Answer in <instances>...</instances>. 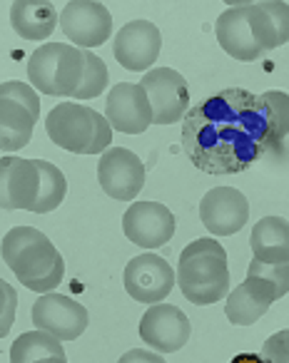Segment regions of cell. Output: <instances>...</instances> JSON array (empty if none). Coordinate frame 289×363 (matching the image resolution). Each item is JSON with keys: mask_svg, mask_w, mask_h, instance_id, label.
<instances>
[{"mask_svg": "<svg viewBox=\"0 0 289 363\" xmlns=\"http://www.w3.org/2000/svg\"><path fill=\"white\" fill-rule=\"evenodd\" d=\"M229 363H267V361L262 358V353H239Z\"/></svg>", "mask_w": 289, "mask_h": 363, "instance_id": "cell-32", "label": "cell"}, {"mask_svg": "<svg viewBox=\"0 0 289 363\" xmlns=\"http://www.w3.org/2000/svg\"><path fill=\"white\" fill-rule=\"evenodd\" d=\"M122 281L137 303H163L178 286V274L158 254H140L127 262Z\"/></svg>", "mask_w": 289, "mask_h": 363, "instance_id": "cell-8", "label": "cell"}, {"mask_svg": "<svg viewBox=\"0 0 289 363\" xmlns=\"http://www.w3.org/2000/svg\"><path fill=\"white\" fill-rule=\"evenodd\" d=\"M0 97L6 100H16L18 105H23L26 110L33 112V117H40V97H38V90L31 85V82H21V80H6L0 85Z\"/></svg>", "mask_w": 289, "mask_h": 363, "instance_id": "cell-27", "label": "cell"}, {"mask_svg": "<svg viewBox=\"0 0 289 363\" xmlns=\"http://www.w3.org/2000/svg\"><path fill=\"white\" fill-rule=\"evenodd\" d=\"M269 306H272V303H269L267 298H262L247 281H242L227 296L224 316H227L229 323H234V326H252V323H257L259 318L269 311Z\"/></svg>", "mask_w": 289, "mask_h": 363, "instance_id": "cell-22", "label": "cell"}, {"mask_svg": "<svg viewBox=\"0 0 289 363\" xmlns=\"http://www.w3.org/2000/svg\"><path fill=\"white\" fill-rule=\"evenodd\" d=\"M28 77L43 95L75 97L85 77V50L67 43L40 45L28 60Z\"/></svg>", "mask_w": 289, "mask_h": 363, "instance_id": "cell-6", "label": "cell"}, {"mask_svg": "<svg viewBox=\"0 0 289 363\" xmlns=\"http://www.w3.org/2000/svg\"><path fill=\"white\" fill-rule=\"evenodd\" d=\"M0 291H3V316H0V336H8L13 321H16V303L18 294L6 279H0Z\"/></svg>", "mask_w": 289, "mask_h": 363, "instance_id": "cell-30", "label": "cell"}, {"mask_svg": "<svg viewBox=\"0 0 289 363\" xmlns=\"http://www.w3.org/2000/svg\"><path fill=\"white\" fill-rule=\"evenodd\" d=\"M3 262L31 291L53 294L65 277V262L55 244L33 227H13L3 237Z\"/></svg>", "mask_w": 289, "mask_h": 363, "instance_id": "cell-2", "label": "cell"}, {"mask_svg": "<svg viewBox=\"0 0 289 363\" xmlns=\"http://www.w3.org/2000/svg\"><path fill=\"white\" fill-rule=\"evenodd\" d=\"M252 259L264 264L289 262V219L262 217L249 234Z\"/></svg>", "mask_w": 289, "mask_h": 363, "instance_id": "cell-19", "label": "cell"}, {"mask_svg": "<svg viewBox=\"0 0 289 363\" xmlns=\"http://www.w3.org/2000/svg\"><path fill=\"white\" fill-rule=\"evenodd\" d=\"M259 102L267 110L269 125L274 132V145H282V140L289 135V95L282 90H269L259 95Z\"/></svg>", "mask_w": 289, "mask_h": 363, "instance_id": "cell-24", "label": "cell"}, {"mask_svg": "<svg viewBox=\"0 0 289 363\" xmlns=\"http://www.w3.org/2000/svg\"><path fill=\"white\" fill-rule=\"evenodd\" d=\"M33 326L38 331L53 333L60 341H75L85 333L90 316L82 303L75 298L62 296V294H43L36 303H33Z\"/></svg>", "mask_w": 289, "mask_h": 363, "instance_id": "cell-11", "label": "cell"}, {"mask_svg": "<svg viewBox=\"0 0 289 363\" xmlns=\"http://www.w3.org/2000/svg\"><path fill=\"white\" fill-rule=\"evenodd\" d=\"M36 162H38V169H40V194H38V202L33 212L48 214L62 204V199L67 194V179L53 162L45 160H36Z\"/></svg>", "mask_w": 289, "mask_h": 363, "instance_id": "cell-23", "label": "cell"}, {"mask_svg": "<svg viewBox=\"0 0 289 363\" xmlns=\"http://www.w3.org/2000/svg\"><path fill=\"white\" fill-rule=\"evenodd\" d=\"M178 286L195 306H212L229 294V262L219 242L205 237L182 249L178 264Z\"/></svg>", "mask_w": 289, "mask_h": 363, "instance_id": "cell-3", "label": "cell"}, {"mask_svg": "<svg viewBox=\"0 0 289 363\" xmlns=\"http://www.w3.org/2000/svg\"><path fill=\"white\" fill-rule=\"evenodd\" d=\"M269 147L277 145L267 110L259 95L242 87L214 92L185 115L182 150L207 174H239Z\"/></svg>", "mask_w": 289, "mask_h": 363, "instance_id": "cell-1", "label": "cell"}, {"mask_svg": "<svg viewBox=\"0 0 289 363\" xmlns=\"http://www.w3.org/2000/svg\"><path fill=\"white\" fill-rule=\"evenodd\" d=\"M160 48H163L160 28L150 21H130L120 28L115 43H112L115 60L130 72L153 70V65L160 57Z\"/></svg>", "mask_w": 289, "mask_h": 363, "instance_id": "cell-13", "label": "cell"}, {"mask_svg": "<svg viewBox=\"0 0 289 363\" xmlns=\"http://www.w3.org/2000/svg\"><path fill=\"white\" fill-rule=\"evenodd\" d=\"M192 323L173 303H153L140 318V338L160 353H175L190 341Z\"/></svg>", "mask_w": 289, "mask_h": 363, "instance_id": "cell-17", "label": "cell"}, {"mask_svg": "<svg viewBox=\"0 0 289 363\" xmlns=\"http://www.w3.org/2000/svg\"><path fill=\"white\" fill-rule=\"evenodd\" d=\"M153 105L155 125H175L190 112L187 80L173 67H153L140 80Z\"/></svg>", "mask_w": 289, "mask_h": 363, "instance_id": "cell-7", "label": "cell"}, {"mask_svg": "<svg viewBox=\"0 0 289 363\" xmlns=\"http://www.w3.org/2000/svg\"><path fill=\"white\" fill-rule=\"evenodd\" d=\"M97 182L102 192L117 202H132L145 187V164L135 152L110 147L97 162Z\"/></svg>", "mask_w": 289, "mask_h": 363, "instance_id": "cell-10", "label": "cell"}, {"mask_svg": "<svg viewBox=\"0 0 289 363\" xmlns=\"http://www.w3.org/2000/svg\"><path fill=\"white\" fill-rule=\"evenodd\" d=\"M247 277H257L272 289L274 298H282L289 294V262L284 264H264L252 259L247 267Z\"/></svg>", "mask_w": 289, "mask_h": 363, "instance_id": "cell-25", "label": "cell"}, {"mask_svg": "<svg viewBox=\"0 0 289 363\" xmlns=\"http://www.w3.org/2000/svg\"><path fill=\"white\" fill-rule=\"evenodd\" d=\"M60 30L80 50L105 45L112 33V16L97 0H70L60 13Z\"/></svg>", "mask_w": 289, "mask_h": 363, "instance_id": "cell-9", "label": "cell"}, {"mask_svg": "<svg viewBox=\"0 0 289 363\" xmlns=\"http://www.w3.org/2000/svg\"><path fill=\"white\" fill-rule=\"evenodd\" d=\"M259 8L272 18L274 28H277L279 45L289 43V3H282V0H264V3H259Z\"/></svg>", "mask_w": 289, "mask_h": 363, "instance_id": "cell-28", "label": "cell"}, {"mask_svg": "<svg viewBox=\"0 0 289 363\" xmlns=\"http://www.w3.org/2000/svg\"><path fill=\"white\" fill-rule=\"evenodd\" d=\"M38 194H40L38 162L3 155V160H0V207L6 212H13V209L33 212Z\"/></svg>", "mask_w": 289, "mask_h": 363, "instance_id": "cell-15", "label": "cell"}, {"mask_svg": "<svg viewBox=\"0 0 289 363\" xmlns=\"http://www.w3.org/2000/svg\"><path fill=\"white\" fill-rule=\"evenodd\" d=\"M36 117L31 110L18 105L16 100L0 97V150L3 155L23 150L31 142L33 130H36Z\"/></svg>", "mask_w": 289, "mask_h": 363, "instance_id": "cell-20", "label": "cell"}, {"mask_svg": "<svg viewBox=\"0 0 289 363\" xmlns=\"http://www.w3.org/2000/svg\"><path fill=\"white\" fill-rule=\"evenodd\" d=\"M117 363H165V358L148 348H130L127 353H122Z\"/></svg>", "mask_w": 289, "mask_h": 363, "instance_id": "cell-31", "label": "cell"}, {"mask_svg": "<svg viewBox=\"0 0 289 363\" xmlns=\"http://www.w3.org/2000/svg\"><path fill=\"white\" fill-rule=\"evenodd\" d=\"M214 35L219 48L239 62H254L264 52L279 48L277 28L259 3H239L227 8L214 23Z\"/></svg>", "mask_w": 289, "mask_h": 363, "instance_id": "cell-4", "label": "cell"}, {"mask_svg": "<svg viewBox=\"0 0 289 363\" xmlns=\"http://www.w3.org/2000/svg\"><path fill=\"white\" fill-rule=\"evenodd\" d=\"M11 26L23 40H48L60 26V16L48 0H16L11 3Z\"/></svg>", "mask_w": 289, "mask_h": 363, "instance_id": "cell-18", "label": "cell"}, {"mask_svg": "<svg viewBox=\"0 0 289 363\" xmlns=\"http://www.w3.org/2000/svg\"><path fill=\"white\" fill-rule=\"evenodd\" d=\"M175 214L160 202H135L122 214V232L130 244L142 249H158L175 237Z\"/></svg>", "mask_w": 289, "mask_h": 363, "instance_id": "cell-12", "label": "cell"}, {"mask_svg": "<svg viewBox=\"0 0 289 363\" xmlns=\"http://www.w3.org/2000/svg\"><path fill=\"white\" fill-rule=\"evenodd\" d=\"M36 363H67V358H40Z\"/></svg>", "mask_w": 289, "mask_h": 363, "instance_id": "cell-33", "label": "cell"}, {"mask_svg": "<svg viewBox=\"0 0 289 363\" xmlns=\"http://www.w3.org/2000/svg\"><path fill=\"white\" fill-rule=\"evenodd\" d=\"M40 358H67L62 341L45 331H28L11 346V363H36Z\"/></svg>", "mask_w": 289, "mask_h": 363, "instance_id": "cell-21", "label": "cell"}, {"mask_svg": "<svg viewBox=\"0 0 289 363\" xmlns=\"http://www.w3.org/2000/svg\"><path fill=\"white\" fill-rule=\"evenodd\" d=\"M202 227L214 237H232L249 222V202L234 187H214L200 202Z\"/></svg>", "mask_w": 289, "mask_h": 363, "instance_id": "cell-16", "label": "cell"}, {"mask_svg": "<svg viewBox=\"0 0 289 363\" xmlns=\"http://www.w3.org/2000/svg\"><path fill=\"white\" fill-rule=\"evenodd\" d=\"M262 358L267 363H289V328L277 331L264 341Z\"/></svg>", "mask_w": 289, "mask_h": 363, "instance_id": "cell-29", "label": "cell"}, {"mask_svg": "<svg viewBox=\"0 0 289 363\" xmlns=\"http://www.w3.org/2000/svg\"><path fill=\"white\" fill-rule=\"evenodd\" d=\"M105 117L112 130L125 135H140L153 122V105L140 82H117L112 85L105 102Z\"/></svg>", "mask_w": 289, "mask_h": 363, "instance_id": "cell-14", "label": "cell"}, {"mask_svg": "<svg viewBox=\"0 0 289 363\" xmlns=\"http://www.w3.org/2000/svg\"><path fill=\"white\" fill-rule=\"evenodd\" d=\"M45 132L53 145L72 155H105L112 145V127L107 117L87 105L62 102L45 117Z\"/></svg>", "mask_w": 289, "mask_h": 363, "instance_id": "cell-5", "label": "cell"}, {"mask_svg": "<svg viewBox=\"0 0 289 363\" xmlns=\"http://www.w3.org/2000/svg\"><path fill=\"white\" fill-rule=\"evenodd\" d=\"M105 87H107V65L95 52L85 50V77H82L80 90L75 92V100H92V97L102 95Z\"/></svg>", "mask_w": 289, "mask_h": 363, "instance_id": "cell-26", "label": "cell"}]
</instances>
